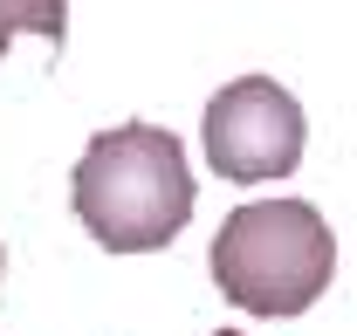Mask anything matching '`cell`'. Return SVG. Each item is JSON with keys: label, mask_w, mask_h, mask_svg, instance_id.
Instances as JSON below:
<instances>
[{"label": "cell", "mask_w": 357, "mask_h": 336, "mask_svg": "<svg viewBox=\"0 0 357 336\" xmlns=\"http://www.w3.org/2000/svg\"><path fill=\"white\" fill-rule=\"evenodd\" d=\"M76 220L89 240L110 254H151L172 247L178 227L192 220V171H185V144L158 124H117L96 130L89 151L76 158L69 178Z\"/></svg>", "instance_id": "1"}, {"label": "cell", "mask_w": 357, "mask_h": 336, "mask_svg": "<svg viewBox=\"0 0 357 336\" xmlns=\"http://www.w3.org/2000/svg\"><path fill=\"white\" fill-rule=\"evenodd\" d=\"M337 275V234L310 199L234 206L213 234V282L248 316H303Z\"/></svg>", "instance_id": "2"}, {"label": "cell", "mask_w": 357, "mask_h": 336, "mask_svg": "<svg viewBox=\"0 0 357 336\" xmlns=\"http://www.w3.org/2000/svg\"><path fill=\"white\" fill-rule=\"evenodd\" d=\"M199 144H206V171H220L234 185H261V178H289L303 165V103L268 76H241L227 83L206 117H199Z\"/></svg>", "instance_id": "3"}, {"label": "cell", "mask_w": 357, "mask_h": 336, "mask_svg": "<svg viewBox=\"0 0 357 336\" xmlns=\"http://www.w3.org/2000/svg\"><path fill=\"white\" fill-rule=\"evenodd\" d=\"M14 35H42L48 48H62L69 35V0H0V55Z\"/></svg>", "instance_id": "4"}, {"label": "cell", "mask_w": 357, "mask_h": 336, "mask_svg": "<svg viewBox=\"0 0 357 336\" xmlns=\"http://www.w3.org/2000/svg\"><path fill=\"white\" fill-rule=\"evenodd\" d=\"M213 336H234V330H213Z\"/></svg>", "instance_id": "5"}]
</instances>
